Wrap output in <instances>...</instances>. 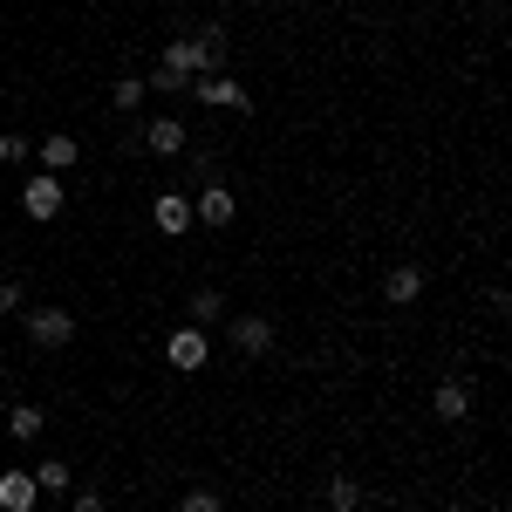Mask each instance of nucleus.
<instances>
[{"instance_id":"423d86ee","label":"nucleus","mask_w":512,"mask_h":512,"mask_svg":"<svg viewBox=\"0 0 512 512\" xmlns=\"http://www.w3.org/2000/svg\"><path fill=\"white\" fill-rule=\"evenodd\" d=\"M137 144H144L151 158H185V123H178V117L144 123V130H137Z\"/></svg>"},{"instance_id":"7ed1b4c3","label":"nucleus","mask_w":512,"mask_h":512,"mask_svg":"<svg viewBox=\"0 0 512 512\" xmlns=\"http://www.w3.org/2000/svg\"><path fill=\"white\" fill-rule=\"evenodd\" d=\"M192 219H198V226H233V219H239V198L226 192L219 178H212V185H198V198H192Z\"/></svg>"},{"instance_id":"f3484780","label":"nucleus","mask_w":512,"mask_h":512,"mask_svg":"<svg viewBox=\"0 0 512 512\" xmlns=\"http://www.w3.org/2000/svg\"><path fill=\"white\" fill-rule=\"evenodd\" d=\"M144 89H151V96H185V89H192V76H178V69H151V76H144Z\"/></svg>"},{"instance_id":"412c9836","label":"nucleus","mask_w":512,"mask_h":512,"mask_svg":"<svg viewBox=\"0 0 512 512\" xmlns=\"http://www.w3.org/2000/svg\"><path fill=\"white\" fill-rule=\"evenodd\" d=\"M21 308V280H0V315H14Z\"/></svg>"},{"instance_id":"a211bd4d","label":"nucleus","mask_w":512,"mask_h":512,"mask_svg":"<svg viewBox=\"0 0 512 512\" xmlns=\"http://www.w3.org/2000/svg\"><path fill=\"white\" fill-rule=\"evenodd\" d=\"M110 110H123V117H130V110H144V76H123L117 89H110Z\"/></svg>"},{"instance_id":"aec40b11","label":"nucleus","mask_w":512,"mask_h":512,"mask_svg":"<svg viewBox=\"0 0 512 512\" xmlns=\"http://www.w3.org/2000/svg\"><path fill=\"white\" fill-rule=\"evenodd\" d=\"M28 158H35V144H28L21 130H7V137H0V164H28Z\"/></svg>"},{"instance_id":"ddd939ff","label":"nucleus","mask_w":512,"mask_h":512,"mask_svg":"<svg viewBox=\"0 0 512 512\" xmlns=\"http://www.w3.org/2000/svg\"><path fill=\"white\" fill-rule=\"evenodd\" d=\"M41 424H48V417H41L35 403H14V410H7V437H14V444H35Z\"/></svg>"},{"instance_id":"4468645a","label":"nucleus","mask_w":512,"mask_h":512,"mask_svg":"<svg viewBox=\"0 0 512 512\" xmlns=\"http://www.w3.org/2000/svg\"><path fill=\"white\" fill-rule=\"evenodd\" d=\"M35 485H41V492H76V472H69L62 458H41V465H35Z\"/></svg>"},{"instance_id":"9b49d317","label":"nucleus","mask_w":512,"mask_h":512,"mask_svg":"<svg viewBox=\"0 0 512 512\" xmlns=\"http://www.w3.org/2000/svg\"><path fill=\"white\" fill-rule=\"evenodd\" d=\"M35 158H41V171H69V164L82 158V144L69 137V130H55V137H41V151H35Z\"/></svg>"},{"instance_id":"39448f33","label":"nucleus","mask_w":512,"mask_h":512,"mask_svg":"<svg viewBox=\"0 0 512 512\" xmlns=\"http://www.w3.org/2000/svg\"><path fill=\"white\" fill-rule=\"evenodd\" d=\"M226 335H233L239 355H267V349H274V321H267V315H233V321H226Z\"/></svg>"},{"instance_id":"f8f14e48","label":"nucleus","mask_w":512,"mask_h":512,"mask_svg":"<svg viewBox=\"0 0 512 512\" xmlns=\"http://www.w3.org/2000/svg\"><path fill=\"white\" fill-rule=\"evenodd\" d=\"M431 410L444 417V424H458V417H472V390H465V383H437Z\"/></svg>"},{"instance_id":"f03ea898","label":"nucleus","mask_w":512,"mask_h":512,"mask_svg":"<svg viewBox=\"0 0 512 512\" xmlns=\"http://www.w3.org/2000/svg\"><path fill=\"white\" fill-rule=\"evenodd\" d=\"M21 212H28L35 226H48V219L62 212V178H55V171H35V178L21 185Z\"/></svg>"},{"instance_id":"20e7f679","label":"nucleus","mask_w":512,"mask_h":512,"mask_svg":"<svg viewBox=\"0 0 512 512\" xmlns=\"http://www.w3.org/2000/svg\"><path fill=\"white\" fill-rule=\"evenodd\" d=\"M192 96L212 103V110H253V96H246L233 76H192Z\"/></svg>"},{"instance_id":"9d476101","label":"nucleus","mask_w":512,"mask_h":512,"mask_svg":"<svg viewBox=\"0 0 512 512\" xmlns=\"http://www.w3.org/2000/svg\"><path fill=\"white\" fill-rule=\"evenodd\" d=\"M35 472H0V512H35Z\"/></svg>"},{"instance_id":"2eb2a0df","label":"nucleus","mask_w":512,"mask_h":512,"mask_svg":"<svg viewBox=\"0 0 512 512\" xmlns=\"http://www.w3.org/2000/svg\"><path fill=\"white\" fill-rule=\"evenodd\" d=\"M328 506H335V512H362V485H355L349 472H335V478H328Z\"/></svg>"},{"instance_id":"4be33fe9","label":"nucleus","mask_w":512,"mask_h":512,"mask_svg":"<svg viewBox=\"0 0 512 512\" xmlns=\"http://www.w3.org/2000/svg\"><path fill=\"white\" fill-rule=\"evenodd\" d=\"M69 512H110V506H103L96 492H76V499H69Z\"/></svg>"},{"instance_id":"6ab92c4d","label":"nucleus","mask_w":512,"mask_h":512,"mask_svg":"<svg viewBox=\"0 0 512 512\" xmlns=\"http://www.w3.org/2000/svg\"><path fill=\"white\" fill-rule=\"evenodd\" d=\"M178 512H226V499H219L212 485H192V492L178 499Z\"/></svg>"},{"instance_id":"1a4fd4ad","label":"nucleus","mask_w":512,"mask_h":512,"mask_svg":"<svg viewBox=\"0 0 512 512\" xmlns=\"http://www.w3.org/2000/svg\"><path fill=\"white\" fill-rule=\"evenodd\" d=\"M417 294H424V267H417V260H403V267L383 274V301H390V308H410Z\"/></svg>"},{"instance_id":"0eeeda50","label":"nucleus","mask_w":512,"mask_h":512,"mask_svg":"<svg viewBox=\"0 0 512 512\" xmlns=\"http://www.w3.org/2000/svg\"><path fill=\"white\" fill-rule=\"evenodd\" d=\"M164 362H171V369H205V362H212V349H205V328H178V335L164 342Z\"/></svg>"},{"instance_id":"dca6fc26","label":"nucleus","mask_w":512,"mask_h":512,"mask_svg":"<svg viewBox=\"0 0 512 512\" xmlns=\"http://www.w3.org/2000/svg\"><path fill=\"white\" fill-rule=\"evenodd\" d=\"M226 315V294H219V287H198L192 294V328H205V321H219Z\"/></svg>"},{"instance_id":"6e6552de","label":"nucleus","mask_w":512,"mask_h":512,"mask_svg":"<svg viewBox=\"0 0 512 512\" xmlns=\"http://www.w3.org/2000/svg\"><path fill=\"white\" fill-rule=\"evenodd\" d=\"M151 219H158V233H171V239L192 233V198L185 192H158L151 198Z\"/></svg>"},{"instance_id":"5701e85b","label":"nucleus","mask_w":512,"mask_h":512,"mask_svg":"<svg viewBox=\"0 0 512 512\" xmlns=\"http://www.w3.org/2000/svg\"><path fill=\"white\" fill-rule=\"evenodd\" d=\"M451 512H465V506H451Z\"/></svg>"},{"instance_id":"f257e3e1","label":"nucleus","mask_w":512,"mask_h":512,"mask_svg":"<svg viewBox=\"0 0 512 512\" xmlns=\"http://www.w3.org/2000/svg\"><path fill=\"white\" fill-rule=\"evenodd\" d=\"M28 342L35 349H69L76 342V315L69 308H28Z\"/></svg>"}]
</instances>
